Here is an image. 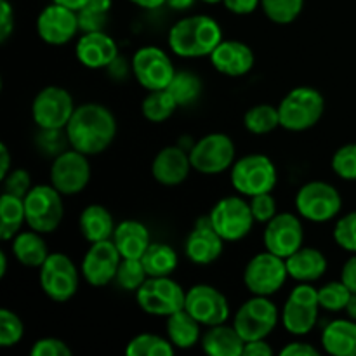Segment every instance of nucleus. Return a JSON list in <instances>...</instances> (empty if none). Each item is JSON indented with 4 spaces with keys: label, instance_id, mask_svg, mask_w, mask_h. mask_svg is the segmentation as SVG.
Listing matches in <instances>:
<instances>
[{
    "label": "nucleus",
    "instance_id": "nucleus-1",
    "mask_svg": "<svg viewBox=\"0 0 356 356\" xmlns=\"http://www.w3.org/2000/svg\"><path fill=\"white\" fill-rule=\"evenodd\" d=\"M65 132L70 148L87 156L99 155L115 141L117 120L104 104L86 103L75 108Z\"/></svg>",
    "mask_w": 356,
    "mask_h": 356
},
{
    "label": "nucleus",
    "instance_id": "nucleus-2",
    "mask_svg": "<svg viewBox=\"0 0 356 356\" xmlns=\"http://www.w3.org/2000/svg\"><path fill=\"white\" fill-rule=\"evenodd\" d=\"M221 40L222 30L219 23L205 14L181 17L170 26L167 37L170 51L184 59L211 56Z\"/></svg>",
    "mask_w": 356,
    "mask_h": 356
},
{
    "label": "nucleus",
    "instance_id": "nucleus-3",
    "mask_svg": "<svg viewBox=\"0 0 356 356\" xmlns=\"http://www.w3.org/2000/svg\"><path fill=\"white\" fill-rule=\"evenodd\" d=\"M325 111V99L315 87L301 86L289 90L278 104L280 127L291 132H302L315 127Z\"/></svg>",
    "mask_w": 356,
    "mask_h": 356
},
{
    "label": "nucleus",
    "instance_id": "nucleus-4",
    "mask_svg": "<svg viewBox=\"0 0 356 356\" xmlns=\"http://www.w3.org/2000/svg\"><path fill=\"white\" fill-rule=\"evenodd\" d=\"M229 179L240 195L250 198L261 193H273L278 183V170L270 156L252 153L233 163Z\"/></svg>",
    "mask_w": 356,
    "mask_h": 356
},
{
    "label": "nucleus",
    "instance_id": "nucleus-5",
    "mask_svg": "<svg viewBox=\"0 0 356 356\" xmlns=\"http://www.w3.org/2000/svg\"><path fill=\"white\" fill-rule=\"evenodd\" d=\"M341 209L343 197L336 186L325 181H309L296 193V211L305 221L329 222L339 216Z\"/></svg>",
    "mask_w": 356,
    "mask_h": 356
},
{
    "label": "nucleus",
    "instance_id": "nucleus-6",
    "mask_svg": "<svg viewBox=\"0 0 356 356\" xmlns=\"http://www.w3.org/2000/svg\"><path fill=\"white\" fill-rule=\"evenodd\" d=\"M23 200L28 228L42 235H47L59 228L65 216V205H63V195L51 183L33 186Z\"/></svg>",
    "mask_w": 356,
    "mask_h": 356
},
{
    "label": "nucleus",
    "instance_id": "nucleus-7",
    "mask_svg": "<svg viewBox=\"0 0 356 356\" xmlns=\"http://www.w3.org/2000/svg\"><path fill=\"white\" fill-rule=\"evenodd\" d=\"M318 289L306 282H299L291 291L284 308H282V325L292 336H306L315 329L316 322H318Z\"/></svg>",
    "mask_w": 356,
    "mask_h": 356
},
{
    "label": "nucleus",
    "instance_id": "nucleus-8",
    "mask_svg": "<svg viewBox=\"0 0 356 356\" xmlns=\"http://www.w3.org/2000/svg\"><path fill=\"white\" fill-rule=\"evenodd\" d=\"M80 271L75 263L63 252H52L38 268V282L51 301L66 302L76 294L80 285Z\"/></svg>",
    "mask_w": 356,
    "mask_h": 356
},
{
    "label": "nucleus",
    "instance_id": "nucleus-9",
    "mask_svg": "<svg viewBox=\"0 0 356 356\" xmlns=\"http://www.w3.org/2000/svg\"><path fill=\"white\" fill-rule=\"evenodd\" d=\"M287 278L291 277L285 259L270 250L256 254L243 270V285L252 296L270 298L284 287Z\"/></svg>",
    "mask_w": 356,
    "mask_h": 356
},
{
    "label": "nucleus",
    "instance_id": "nucleus-10",
    "mask_svg": "<svg viewBox=\"0 0 356 356\" xmlns=\"http://www.w3.org/2000/svg\"><path fill=\"white\" fill-rule=\"evenodd\" d=\"M138 306L153 316H170L184 309L186 291L170 277H148L136 292Z\"/></svg>",
    "mask_w": 356,
    "mask_h": 356
},
{
    "label": "nucleus",
    "instance_id": "nucleus-11",
    "mask_svg": "<svg viewBox=\"0 0 356 356\" xmlns=\"http://www.w3.org/2000/svg\"><path fill=\"white\" fill-rule=\"evenodd\" d=\"M209 219L216 232L225 242H240L245 238L254 228L250 204L240 197H225L216 202L209 212Z\"/></svg>",
    "mask_w": 356,
    "mask_h": 356
},
{
    "label": "nucleus",
    "instance_id": "nucleus-12",
    "mask_svg": "<svg viewBox=\"0 0 356 356\" xmlns=\"http://www.w3.org/2000/svg\"><path fill=\"white\" fill-rule=\"evenodd\" d=\"M236 148L229 136L212 132L193 143L190 148L191 167L205 176H216L232 169L235 163Z\"/></svg>",
    "mask_w": 356,
    "mask_h": 356
},
{
    "label": "nucleus",
    "instance_id": "nucleus-13",
    "mask_svg": "<svg viewBox=\"0 0 356 356\" xmlns=\"http://www.w3.org/2000/svg\"><path fill=\"white\" fill-rule=\"evenodd\" d=\"M280 313L277 305L266 296H252L247 299L233 318V327L243 341L266 339L277 327Z\"/></svg>",
    "mask_w": 356,
    "mask_h": 356
},
{
    "label": "nucleus",
    "instance_id": "nucleus-14",
    "mask_svg": "<svg viewBox=\"0 0 356 356\" xmlns=\"http://www.w3.org/2000/svg\"><path fill=\"white\" fill-rule=\"evenodd\" d=\"M72 94L58 86H49L38 90L31 103V118L35 125L44 131H65L75 111Z\"/></svg>",
    "mask_w": 356,
    "mask_h": 356
},
{
    "label": "nucleus",
    "instance_id": "nucleus-15",
    "mask_svg": "<svg viewBox=\"0 0 356 356\" xmlns=\"http://www.w3.org/2000/svg\"><path fill=\"white\" fill-rule=\"evenodd\" d=\"M49 181L63 197L82 193L90 181V163L87 155L75 148L56 155L49 169Z\"/></svg>",
    "mask_w": 356,
    "mask_h": 356
},
{
    "label": "nucleus",
    "instance_id": "nucleus-16",
    "mask_svg": "<svg viewBox=\"0 0 356 356\" xmlns=\"http://www.w3.org/2000/svg\"><path fill=\"white\" fill-rule=\"evenodd\" d=\"M131 70L134 79L146 90L167 89L176 75L172 61L163 49L156 45H145L132 56Z\"/></svg>",
    "mask_w": 356,
    "mask_h": 356
},
{
    "label": "nucleus",
    "instance_id": "nucleus-17",
    "mask_svg": "<svg viewBox=\"0 0 356 356\" xmlns=\"http://www.w3.org/2000/svg\"><path fill=\"white\" fill-rule=\"evenodd\" d=\"M184 309L204 327H214L226 323L229 318V302L219 289L207 284L193 285L186 291Z\"/></svg>",
    "mask_w": 356,
    "mask_h": 356
},
{
    "label": "nucleus",
    "instance_id": "nucleus-18",
    "mask_svg": "<svg viewBox=\"0 0 356 356\" xmlns=\"http://www.w3.org/2000/svg\"><path fill=\"white\" fill-rule=\"evenodd\" d=\"M301 216L292 212H278L264 228L263 242L266 250L287 259L305 245V226Z\"/></svg>",
    "mask_w": 356,
    "mask_h": 356
},
{
    "label": "nucleus",
    "instance_id": "nucleus-19",
    "mask_svg": "<svg viewBox=\"0 0 356 356\" xmlns=\"http://www.w3.org/2000/svg\"><path fill=\"white\" fill-rule=\"evenodd\" d=\"M120 261L122 254L118 252L113 240L90 243L80 264V273L92 287H106L108 284L115 282Z\"/></svg>",
    "mask_w": 356,
    "mask_h": 356
},
{
    "label": "nucleus",
    "instance_id": "nucleus-20",
    "mask_svg": "<svg viewBox=\"0 0 356 356\" xmlns=\"http://www.w3.org/2000/svg\"><path fill=\"white\" fill-rule=\"evenodd\" d=\"M37 33L49 45H65L80 31L76 10L52 2L37 17Z\"/></svg>",
    "mask_w": 356,
    "mask_h": 356
},
{
    "label": "nucleus",
    "instance_id": "nucleus-21",
    "mask_svg": "<svg viewBox=\"0 0 356 356\" xmlns=\"http://www.w3.org/2000/svg\"><path fill=\"white\" fill-rule=\"evenodd\" d=\"M225 250V240L212 228L209 216H202L184 242V256L190 263L207 266L216 263Z\"/></svg>",
    "mask_w": 356,
    "mask_h": 356
},
{
    "label": "nucleus",
    "instance_id": "nucleus-22",
    "mask_svg": "<svg viewBox=\"0 0 356 356\" xmlns=\"http://www.w3.org/2000/svg\"><path fill=\"white\" fill-rule=\"evenodd\" d=\"M191 169L190 152L176 145L160 149L152 163L153 179L162 186H179L188 179Z\"/></svg>",
    "mask_w": 356,
    "mask_h": 356
},
{
    "label": "nucleus",
    "instance_id": "nucleus-23",
    "mask_svg": "<svg viewBox=\"0 0 356 356\" xmlns=\"http://www.w3.org/2000/svg\"><path fill=\"white\" fill-rule=\"evenodd\" d=\"M76 59L89 70L108 68L118 58L117 42L106 31H89L82 33L76 40Z\"/></svg>",
    "mask_w": 356,
    "mask_h": 356
},
{
    "label": "nucleus",
    "instance_id": "nucleus-24",
    "mask_svg": "<svg viewBox=\"0 0 356 356\" xmlns=\"http://www.w3.org/2000/svg\"><path fill=\"white\" fill-rule=\"evenodd\" d=\"M209 58L219 73L233 79L247 75L256 63L254 51L249 45L240 40H225V38Z\"/></svg>",
    "mask_w": 356,
    "mask_h": 356
},
{
    "label": "nucleus",
    "instance_id": "nucleus-25",
    "mask_svg": "<svg viewBox=\"0 0 356 356\" xmlns=\"http://www.w3.org/2000/svg\"><path fill=\"white\" fill-rule=\"evenodd\" d=\"M285 263H287L289 277L292 280L306 282V284H313V282L320 280L327 273V268H329L327 257L322 250L306 245H302L292 256H289Z\"/></svg>",
    "mask_w": 356,
    "mask_h": 356
},
{
    "label": "nucleus",
    "instance_id": "nucleus-26",
    "mask_svg": "<svg viewBox=\"0 0 356 356\" xmlns=\"http://www.w3.org/2000/svg\"><path fill=\"white\" fill-rule=\"evenodd\" d=\"M111 240L122 257H129V259H141L152 243L149 229L141 221H134V219L118 222Z\"/></svg>",
    "mask_w": 356,
    "mask_h": 356
},
{
    "label": "nucleus",
    "instance_id": "nucleus-27",
    "mask_svg": "<svg viewBox=\"0 0 356 356\" xmlns=\"http://www.w3.org/2000/svg\"><path fill=\"white\" fill-rule=\"evenodd\" d=\"M115 228H117V225H115L113 216H111V212L104 205L90 204L80 212V235L89 243L111 240L113 238Z\"/></svg>",
    "mask_w": 356,
    "mask_h": 356
},
{
    "label": "nucleus",
    "instance_id": "nucleus-28",
    "mask_svg": "<svg viewBox=\"0 0 356 356\" xmlns=\"http://www.w3.org/2000/svg\"><path fill=\"white\" fill-rule=\"evenodd\" d=\"M322 348L332 356H356V320L337 318L327 323Z\"/></svg>",
    "mask_w": 356,
    "mask_h": 356
},
{
    "label": "nucleus",
    "instance_id": "nucleus-29",
    "mask_svg": "<svg viewBox=\"0 0 356 356\" xmlns=\"http://www.w3.org/2000/svg\"><path fill=\"white\" fill-rule=\"evenodd\" d=\"M204 353L211 356H242L245 341L236 332L235 327L226 323L209 327L200 339Z\"/></svg>",
    "mask_w": 356,
    "mask_h": 356
},
{
    "label": "nucleus",
    "instance_id": "nucleus-30",
    "mask_svg": "<svg viewBox=\"0 0 356 356\" xmlns=\"http://www.w3.org/2000/svg\"><path fill=\"white\" fill-rule=\"evenodd\" d=\"M13 256L19 264L26 268H40L49 257L47 243H45L44 235L35 229L28 228L26 232H19L13 240Z\"/></svg>",
    "mask_w": 356,
    "mask_h": 356
},
{
    "label": "nucleus",
    "instance_id": "nucleus-31",
    "mask_svg": "<svg viewBox=\"0 0 356 356\" xmlns=\"http://www.w3.org/2000/svg\"><path fill=\"white\" fill-rule=\"evenodd\" d=\"M200 327L202 323L197 322L186 309H179V312L167 316V337L176 350H190L195 344L200 343Z\"/></svg>",
    "mask_w": 356,
    "mask_h": 356
},
{
    "label": "nucleus",
    "instance_id": "nucleus-32",
    "mask_svg": "<svg viewBox=\"0 0 356 356\" xmlns=\"http://www.w3.org/2000/svg\"><path fill=\"white\" fill-rule=\"evenodd\" d=\"M141 261L148 277H170L179 264V256L169 243L152 242Z\"/></svg>",
    "mask_w": 356,
    "mask_h": 356
},
{
    "label": "nucleus",
    "instance_id": "nucleus-33",
    "mask_svg": "<svg viewBox=\"0 0 356 356\" xmlns=\"http://www.w3.org/2000/svg\"><path fill=\"white\" fill-rule=\"evenodd\" d=\"M23 225H26L24 200L14 195L2 193L0 197V236L3 242H10L21 232Z\"/></svg>",
    "mask_w": 356,
    "mask_h": 356
},
{
    "label": "nucleus",
    "instance_id": "nucleus-34",
    "mask_svg": "<svg viewBox=\"0 0 356 356\" xmlns=\"http://www.w3.org/2000/svg\"><path fill=\"white\" fill-rule=\"evenodd\" d=\"M243 127L254 136L270 134L275 129L280 127L278 106H273L270 103H261L249 108L243 115Z\"/></svg>",
    "mask_w": 356,
    "mask_h": 356
},
{
    "label": "nucleus",
    "instance_id": "nucleus-35",
    "mask_svg": "<svg viewBox=\"0 0 356 356\" xmlns=\"http://www.w3.org/2000/svg\"><path fill=\"white\" fill-rule=\"evenodd\" d=\"M177 108L179 106H177L176 99L167 89L148 90L141 104L143 117L152 124H162V122L169 120Z\"/></svg>",
    "mask_w": 356,
    "mask_h": 356
},
{
    "label": "nucleus",
    "instance_id": "nucleus-36",
    "mask_svg": "<svg viewBox=\"0 0 356 356\" xmlns=\"http://www.w3.org/2000/svg\"><path fill=\"white\" fill-rule=\"evenodd\" d=\"M167 90L172 94L177 106H191V104L197 103L198 97L202 96L204 83H202L200 76H198L197 73L188 72V70H181V72H176V75L170 80Z\"/></svg>",
    "mask_w": 356,
    "mask_h": 356
},
{
    "label": "nucleus",
    "instance_id": "nucleus-37",
    "mask_svg": "<svg viewBox=\"0 0 356 356\" xmlns=\"http://www.w3.org/2000/svg\"><path fill=\"white\" fill-rule=\"evenodd\" d=\"M174 353H176V348L170 343L169 337L149 332L132 337L125 348L127 356H172Z\"/></svg>",
    "mask_w": 356,
    "mask_h": 356
},
{
    "label": "nucleus",
    "instance_id": "nucleus-38",
    "mask_svg": "<svg viewBox=\"0 0 356 356\" xmlns=\"http://www.w3.org/2000/svg\"><path fill=\"white\" fill-rule=\"evenodd\" d=\"M305 0H261V9L270 21L277 24L294 23L302 13Z\"/></svg>",
    "mask_w": 356,
    "mask_h": 356
},
{
    "label": "nucleus",
    "instance_id": "nucleus-39",
    "mask_svg": "<svg viewBox=\"0 0 356 356\" xmlns=\"http://www.w3.org/2000/svg\"><path fill=\"white\" fill-rule=\"evenodd\" d=\"M146 280H148V273H146L145 264H143L141 259L122 257L117 277H115V282H117V285L122 291L138 292V289L141 287Z\"/></svg>",
    "mask_w": 356,
    "mask_h": 356
},
{
    "label": "nucleus",
    "instance_id": "nucleus-40",
    "mask_svg": "<svg viewBox=\"0 0 356 356\" xmlns=\"http://www.w3.org/2000/svg\"><path fill=\"white\" fill-rule=\"evenodd\" d=\"M351 296H353V292L344 285L343 280L329 282V284H325L323 287L318 289L320 308L332 313L344 312L348 302H350Z\"/></svg>",
    "mask_w": 356,
    "mask_h": 356
},
{
    "label": "nucleus",
    "instance_id": "nucleus-41",
    "mask_svg": "<svg viewBox=\"0 0 356 356\" xmlns=\"http://www.w3.org/2000/svg\"><path fill=\"white\" fill-rule=\"evenodd\" d=\"M24 336V325L19 316L10 309H0V346L13 348Z\"/></svg>",
    "mask_w": 356,
    "mask_h": 356
},
{
    "label": "nucleus",
    "instance_id": "nucleus-42",
    "mask_svg": "<svg viewBox=\"0 0 356 356\" xmlns=\"http://www.w3.org/2000/svg\"><path fill=\"white\" fill-rule=\"evenodd\" d=\"M330 165L341 179L356 181V143H348L337 148Z\"/></svg>",
    "mask_w": 356,
    "mask_h": 356
},
{
    "label": "nucleus",
    "instance_id": "nucleus-43",
    "mask_svg": "<svg viewBox=\"0 0 356 356\" xmlns=\"http://www.w3.org/2000/svg\"><path fill=\"white\" fill-rule=\"evenodd\" d=\"M332 235L341 249L356 254V211L348 212L337 219Z\"/></svg>",
    "mask_w": 356,
    "mask_h": 356
},
{
    "label": "nucleus",
    "instance_id": "nucleus-44",
    "mask_svg": "<svg viewBox=\"0 0 356 356\" xmlns=\"http://www.w3.org/2000/svg\"><path fill=\"white\" fill-rule=\"evenodd\" d=\"M3 193L14 195V197L24 198L28 195V191L31 190V177L30 172L24 169H10V172L7 174L2 179Z\"/></svg>",
    "mask_w": 356,
    "mask_h": 356
},
{
    "label": "nucleus",
    "instance_id": "nucleus-45",
    "mask_svg": "<svg viewBox=\"0 0 356 356\" xmlns=\"http://www.w3.org/2000/svg\"><path fill=\"white\" fill-rule=\"evenodd\" d=\"M249 204L254 219H256V222H261V225H266L278 214L277 200H275L271 193H261L256 195V197H250Z\"/></svg>",
    "mask_w": 356,
    "mask_h": 356
},
{
    "label": "nucleus",
    "instance_id": "nucleus-46",
    "mask_svg": "<svg viewBox=\"0 0 356 356\" xmlns=\"http://www.w3.org/2000/svg\"><path fill=\"white\" fill-rule=\"evenodd\" d=\"M31 356H72V350L58 337H42L31 346Z\"/></svg>",
    "mask_w": 356,
    "mask_h": 356
},
{
    "label": "nucleus",
    "instance_id": "nucleus-47",
    "mask_svg": "<svg viewBox=\"0 0 356 356\" xmlns=\"http://www.w3.org/2000/svg\"><path fill=\"white\" fill-rule=\"evenodd\" d=\"M79 14L80 31L82 33H89V31H103L108 23V14L99 13V10L89 9V7H82L76 10Z\"/></svg>",
    "mask_w": 356,
    "mask_h": 356
},
{
    "label": "nucleus",
    "instance_id": "nucleus-48",
    "mask_svg": "<svg viewBox=\"0 0 356 356\" xmlns=\"http://www.w3.org/2000/svg\"><path fill=\"white\" fill-rule=\"evenodd\" d=\"M38 139H40V145L42 148H47L49 153H52V155H59V153L65 152V141H68V138L61 139V131H44V129H40V132H38Z\"/></svg>",
    "mask_w": 356,
    "mask_h": 356
},
{
    "label": "nucleus",
    "instance_id": "nucleus-49",
    "mask_svg": "<svg viewBox=\"0 0 356 356\" xmlns=\"http://www.w3.org/2000/svg\"><path fill=\"white\" fill-rule=\"evenodd\" d=\"M14 31V9L9 0L0 2V42L9 40L10 33Z\"/></svg>",
    "mask_w": 356,
    "mask_h": 356
},
{
    "label": "nucleus",
    "instance_id": "nucleus-50",
    "mask_svg": "<svg viewBox=\"0 0 356 356\" xmlns=\"http://www.w3.org/2000/svg\"><path fill=\"white\" fill-rule=\"evenodd\" d=\"M282 356H318L320 351L313 344L305 343V341H294L287 343L280 350Z\"/></svg>",
    "mask_w": 356,
    "mask_h": 356
},
{
    "label": "nucleus",
    "instance_id": "nucleus-51",
    "mask_svg": "<svg viewBox=\"0 0 356 356\" xmlns=\"http://www.w3.org/2000/svg\"><path fill=\"white\" fill-rule=\"evenodd\" d=\"M222 3L229 13L236 16H247L261 7V0H222Z\"/></svg>",
    "mask_w": 356,
    "mask_h": 356
},
{
    "label": "nucleus",
    "instance_id": "nucleus-52",
    "mask_svg": "<svg viewBox=\"0 0 356 356\" xmlns=\"http://www.w3.org/2000/svg\"><path fill=\"white\" fill-rule=\"evenodd\" d=\"M273 353V348L270 346V343H266V339H256L247 341L242 356H271Z\"/></svg>",
    "mask_w": 356,
    "mask_h": 356
},
{
    "label": "nucleus",
    "instance_id": "nucleus-53",
    "mask_svg": "<svg viewBox=\"0 0 356 356\" xmlns=\"http://www.w3.org/2000/svg\"><path fill=\"white\" fill-rule=\"evenodd\" d=\"M341 280L344 282V285H346L353 294H356V254H353V256L343 264Z\"/></svg>",
    "mask_w": 356,
    "mask_h": 356
},
{
    "label": "nucleus",
    "instance_id": "nucleus-54",
    "mask_svg": "<svg viewBox=\"0 0 356 356\" xmlns=\"http://www.w3.org/2000/svg\"><path fill=\"white\" fill-rule=\"evenodd\" d=\"M9 172H10V153L6 143H2V145H0V179H3Z\"/></svg>",
    "mask_w": 356,
    "mask_h": 356
},
{
    "label": "nucleus",
    "instance_id": "nucleus-55",
    "mask_svg": "<svg viewBox=\"0 0 356 356\" xmlns=\"http://www.w3.org/2000/svg\"><path fill=\"white\" fill-rule=\"evenodd\" d=\"M165 3L172 10H188L193 7L195 0H165Z\"/></svg>",
    "mask_w": 356,
    "mask_h": 356
},
{
    "label": "nucleus",
    "instance_id": "nucleus-56",
    "mask_svg": "<svg viewBox=\"0 0 356 356\" xmlns=\"http://www.w3.org/2000/svg\"><path fill=\"white\" fill-rule=\"evenodd\" d=\"M131 2L141 9H159V7L165 6V0H131Z\"/></svg>",
    "mask_w": 356,
    "mask_h": 356
},
{
    "label": "nucleus",
    "instance_id": "nucleus-57",
    "mask_svg": "<svg viewBox=\"0 0 356 356\" xmlns=\"http://www.w3.org/2000/svg\"><path fill=\"white\" fill-rule=\"evenodd\" d=\"M52 2H54V3H59V6L68 7V9L79 10V9H82L83 3H86L87 0H52Z\"/></svg>",
    "mask_w": 356,
    "mask_h": 356
},
{
    "label": "nucleus",
    "instance_id": "nucleus-58",
    "mask_svg": "<svg viewBox=\"0 0 356 356\" xmlns=\"http://www.w3.org/2000/svg\"><path fill=\"white\" fill-rule=\"evenodd\" d=\"M344 312L348 313V318L356 320V294L351 296L350 302H348V306H346V309H344Z\"/></svg>",
    "mask_w": 356,
    "mask_h": 356
},
{
    "label": "nucleus",
    "instance_id": "nucleus-59",
    "mask_svg": "<svg viewBox=\"0 0 356 356\" xmlns=\"http://www.w3.org/2000/svg\"><path fill=\"white\" fill-rule=\"evenodd\" d=\"M7 273V256L6 252H0V277H6Z\"/></svg>",
    "mask_w": 356,
    "mask_h": 356
},
{
    "label": "nucleus",
    "instance_id": "nucleus-60",
    "mask_svg": "<svg viewBox=\"0 0 356 356\" xmlns=\"http://www.w3.org/2000/svg\"><path fill=\"white\" fill-rule=\"evenodd\" d=\"M202 2H205V3H211V6H214V3H219V2H222V0H202Z\"/></svg>",
    "mask_w": 356,
    "mask_h": 356
}]
</instances>
